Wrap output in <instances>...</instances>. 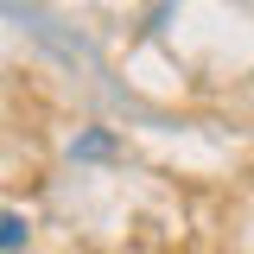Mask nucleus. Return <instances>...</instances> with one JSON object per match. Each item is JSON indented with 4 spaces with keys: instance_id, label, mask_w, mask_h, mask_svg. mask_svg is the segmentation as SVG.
<instances>
[{
    "instance_id": "obj_1",
    "label": "nucleus",
    "mask_w": 254,
    "mask_h": 254,
    "mask_svg": "<svg viewBox=\"0 0 254 254\" xmlns=\"http://www.w3.org/2000/svg\"><path fill=\"white\" fill-rule=\"evenodd\" d=\"M26 242H32V222L19 210H0V254H19Z\"/></svg>"
},
{
    "instance_id": "obj_2",
    "label": "nucleus",
    "mask_w": 254,
    "mask_h": 254,
    "mask_svg": "<svg viewBox=\"0 0 254 254\" xmlns=\"http://www.w3.org/2000/svg\"><path fill=\"white\" fill-rule=\"evenodd\" d=\"M76 153H83V159H108V133H89V140H76Z\"/></svg>"
}]
</instances>
